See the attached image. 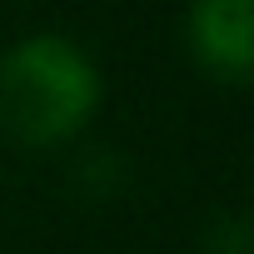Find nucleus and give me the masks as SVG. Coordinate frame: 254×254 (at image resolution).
Instances as JSON below:
<instances>
[{"label":"nucleus","mask_w":254,"mask_h":254,"mask_svg":"<svg viewBox=\"0 0 254 254\" xmlns=\"http://www.w3.org/2000/svg\"><path fill=\"white\" fill-rule=\"evenodd\" d=\"M199 254H254V219L249 214H214L199 234Z\"/></svg>","instance_id":"nucleus-3"},{"label":"nucleus","mask_w":254,"mask_h":254,"mask_svg":"<svg viewBox=\"0 0 254 254\" xmlns=\"http://www.w3.org/2000/svg\"><path fill=\"white\" fill-rule=\"evenodd\" d=\"M190 60L219 85H254V0H199L180 20Z\"/></svg>","instance_id":"nucleus-2"},{"label":"nucleus","mask_w":254,"mask_h":254,"mask_svg":"<svg viewBox=\"0 0 254 254\" xmlns=\"http://www.w3.org/2000/svg\"><path fill=\"white\" fill-rule=\"evenodd\" d=\"M105 105L95 55L65 30H30L0 50V130L15 145L55 150L85 135Z\"/></svg>","instance_id":"nucleus-1"}]
</instances>
